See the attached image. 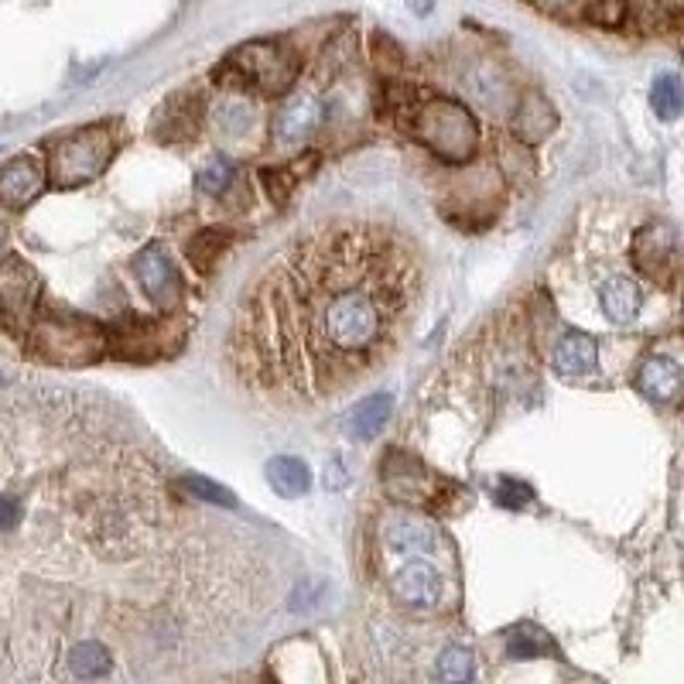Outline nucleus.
Returning a JSON list of instances; mask_svg holds the SVG:
<instances>
[{
	"instance_id": "14",
	"label": "nucleus",
	"mask_w": 684,
	"mask_h": 684,
	"mask_svg": "<svg viewBox=\"0 0 684 684\" xmlns=\"http://www.w3.org/2000/svg\"><path fill=\"white\" fill-rule=\"evenodd\" d=\"M551 363H555V373H561L568 380L589 376L599 363V342L589 332H568L555 346Z\"/></svg>"
},
{
	"instance_id": "8",
	"label": "nucleus",
	"mask_w": 684,
	"mask_h": 684,
	"mask_svg": "<svg viewBox=\"0 0 684 684\" xmlns=\"http://www.w3.org/2000/svg\"><path fill=\"white\" fill-rule=\"evenodd\" d=\"M630 257H633V268L647 278H661V281H674L677 274V237L667 222H647L640 226L636 237H633V247H630Z\"/></svg>"
},
{
	"instance_id": "15",
	"label": "nucleus",
	"mask_w": 684,
	"mask_h": 684,
	"mask_svg": "<svg viewBox=\"0 0 684 684\" xmlns=\"http://www.w3.org/2000/svg\"><path fill=\"white\" fill-rule=\"evenodd\" d=\"M636 387L657 404H667L681 391V363L677 356H651L636 373Z\"/></svg>"
},
{
	"instance_id": "20",
	"label": "nucleus",
	"mask_w": 684,
	"mask_h": 684,
	"mask_svg": "<svg viewBox=\"0 0 684 684\" xmlns=\"http://www.w3.org/2000/svg\"><path fill=\"white\" fill-rule=\"evenodd\" d=\"M384 483H387V489H391V497H397V500H425L428 489H432L428 479H425V473L417 469L414 463L387 466Z\"/></svg>"
},
{
	"instance_id": "18",
	"label": "nucleus",
	"mask_w": 684,
	"mask_h": 684,
	"mask_svg": "<svg viewBox=\"0 0 684 684\" xmlns=\"http://www.w3.org/2000/svg\"><path fill=\"white\" fill-rule=\"evenodd\" d=\"M268 483L274 486L278 497H301V493H309L312 486V473L309 466L301 463V459H291V455H278V459L268 463Z\"/></svg>"
},
{
	"instance_id": "25",
	"label": "nucleus",
	"mask_w": 684,
	"mask_h": 684,
	"mask_svg": "<svg viewBox=\"0 0 684 684\" xmlns=\"http://www.w3.org/2000/svg\"><path fill=\"white\" fill-rule=\"evenodd\" d=\"M182 486L185 489H199V493H188V497L193 500H206V504H216V507H237V500L230 497V493H226L222 486H216V483H209V479H199V476H188V479H182Z\"/></svg>"
},
{
	"instance_id": "22",
	"label": "nucleus",
	"mask_w": 684,
	"mask_h": 684,
	"mask_svg": "<svg viewBox=\"0 0 684 684\" xmlns=\"http://www.w3.org/2000/svg\"><path fill=\"white\" fill-rule=\"evenodd\" d=\"M651 103H654V110H657V117H664V121L677 117V110H681V83H677L674 72L661 75V80L654 83Z\"/></svg>"
},
{
	"instance_id": "24",
	"label": "nucleus",
	"mask_w": 684,
	"mask_h": 684,
	"mask_svg": "<svg viewBox=\"0 0 684 684\" xmlns=\"http://www.w3.org/2000/svg\"><path fill=\"white\" fill-rule=\"evenodd\" d=\"M438 677L442 681H466V677H473V654L463 651V647H448L438 657Z\"/></svg>"
},
{
	"instance_id": "16",
	"label": "nucleus",
	"mask_w": 684,
	"mask_h": 684,
	"mask_svg": "<svg viewBox=\"0 0 684 684\" xmlns=\"http://www.w3.org/2000/svg\"><path fill=\"white\" fill-rule=\"evenodd\" d=\"M319 124H322V103L315 96H298L294 103H288L278 113L274 137L281 144H298V141H305Z\"/></svg>"
},
{
	"instance_id": "26",
	"label": "nucleus",
	"mask_w": 684,
	"mask_h": 684,
	"mask_svg": "<svg viewBox=\"0 0 684 684\" xmlns=\"http://www.w3.org/2000/svg\"><path fill=\"white\" fill-rule=\"evenodd\" d=\"M216 121H219V127H222L226 134H240V131L250 127L253 113H250V106H243V103H226V106H219Z\"/></svg>"
},
{
	"instance_id": "10",
	"label": "nucleus",
	"mask_w": 684,
	"mask_h": 684,
	"mask_svg": "<svg viewBox=\"0 0 684 684\" xmlns=\"http://www.w3.org/2000/svg\"><path fill=\"white\" fill-rule=\"evenodd\" d=\"M42 188H45V168L31 155H21L0 168V206L24 209L42 196Z\"/></svg>"
},
{
	"instance_id": "21",
	"label": "nucleus",
	"mask_w": 684,
	"mask_h": 684,
	"mask_svg": "<svg viewBox=\"0 0 684 684\" xmlns=\"http://www.w3.org/2000/svg\"><path fill=\"white\" fill-rule=\"evenodd\" d=\"M551 640L538 626H514L507 633V654L510 657H541L548 654Z\"/></svg>"
},
{
	"instance_id": "1",
	"label": "nucleus",
	"mask_w": 684,
	"mask_h": 684,
	"mask_svg": "<svg viewBox=\"0 0 684 684\" xmlns=\"http://www.w3.org/2000/svg\"><path fill=\"white\" fill-rule=\"evenodd\" d=\"M271 561L72 394H0V677H172L263 623Z\"/></svg>"
},
{
	"instance_id": "29",
	"label": "nucleus",
	"mask_w": 684,
	"mask_h": 684,
	"mask_svg": "<svg viewBox=\"0 0 684 684\" xmlns=\"http://www.w3.org/2000/svg\"><path fill=\"white\" fill-rule=\"evenodd\" d=\"M0 237H4V226H0Z\"/></svg>"
},
{
	"instance_id": "19",
	"label": "nucleus",
	"mask_w": 684,
	"mask_h": 684,
	"mask_svg": "<svg viewBox=\"0 0 684 684\" xmlns=\"http://www.w3.org/2000/svg\"><path fill=\"white\" fill-rule=\"evenodd\" d=\"M551 127H555V110H551V103H548L545 96H538V93H530V96L520 103V110H517L514 131H517L524 141H541V137L551 134Z\"/></svg>"
},
{
	"instance_id": "13",
	"label": "nucleus",
	"mask_w": 684,
	"mask_h": 684,
	"mask_svg": "<svg viewBox=\"0 0 684 684\" xmlns=\"http://www.w3.org/2000/svg\"><path fill=\"white\" fill-rule=\"evenodd\" d=\"M384 538L397 555H432L442 548V530L425 517H394Z\"/></svg>"
},
{
	"instance_id": "17",
	"label": "nucleus",
	"mask_w": 684,
	"mask_h": 684,
	"mask_svg": "<svg viewBox=\"0 0 684 684\" xmlns=\"http://www.w3.org/2000/svg\"><path fill=\"white\" fill-rule=\"evenodd\" d=\"M391 407H394V397H391V394H373V397L360 401V404L350 411V417H346V435L356 438V442L376 438V432L387 425Z\"/></svg>"
},
{
	"instance_id": "7",
	"label": "nucleus",
	"mask_w": 684,
	"mask_h": 684,
	"mask_svg": "<svg viewBox=\"0 0 684 684\" xmlns=\"http://www.w3.org/2000/svg\"><path fill=\"white\" fill-rule=\"evenodd\" d=\"M38 294H42V281L31 263H24L18 253L0 260V322L24 332L38 309Z\"/></svg>"
},
{
	"instance_id": "11",
	"label": "nucleus",
	"mask_w": 684,
	"mask_h": 684,
	"mask_svg": "<svg viewBox=\"0 0 684 684\" xmlns=\"http://www.w3.org/2000/svg\"><path fill=\"white\" fill-rule=\"evenodd\" d=\"M391 589L404 605H411V610H432V605H438V599H442L438 572L425 561H407L391 579Z\"/></svg>"
},
{
	"instance_id": "6",
	"label": "nucleus",
	"mask_w": 684,
	"mask_h": 684,
	"mask_svg": "<svg viewBox=\"0 0 684 684\" xmlns=\"http://www.w3.org/2000/svg\"><path fill=\"white\" fill-rule=\"evenodd\" d=\"M230 72H237L240 83H250L263 93H288L294 75H298V62L294 55H288L281 45L274 42H250L247 49L230 55Z\"/></svg>"
},
{
	"instance_id": "3",
	"label": "nucleus",
	"mask_w": 684,
	"mask_h": 684,
	"mask_svg": "<svg viewBox=\"0 0 684 684\" xmlns=\"http://www.w3.org/2000/svg\"><path fill=\"white\" fill-rule=\"evenodd\" d=\"M411 134L417 144H425L438 162H448V165H466L479 147L476 117L466 106L452 103V100L425 103L414 113Z\"/></svg>"
},
{
	"instance_id": "9",
	"label": "nucleus",
	"mask_w": 684,
	"mask_h": 684,
	"mask_svg": "<svg viewBox=\"0 0 684 684\" xmlns=\"http://www.w3.org/2000/svg\"><path fill=\"white\" fill-rule=\"evenodd\" d=\"M134 271H137V284L147 294V301H155L158 309H168L182 294V278L175 260L168 257V250L162 243H151L134 257Z\"/></svg>"
},
{
	"instance_id": "5",
	"label": "nucleus",
	"mask_w": 684,
	"mask_h": 684,
	"mask_svg": "<svg viewBox=\"0 0 684 684\" xmlns=\"http://www.w3.org/2000/svg\"><path fill=\"white\" fill-rule=\"evenodd\" d=\"M28 346L38 360L75 366V363H93L106 353V332L90 319L49 315L31 329Z\"/></svg>"
},
{
	"instance_id": "2",
	"label": "nucleus",
	"mask_w": 684,
	"mask_h": 684,
	"mask_svg": "<svg viewBox=\"0 0 684 684\" xmlns=\"http://www.w3.org/2000/svg\"><path fill=\"white\" fill-rule=\"evenodd\" d=\"M432 281L387 219L335 216L291 237L240 291L222 342L234 387L271 411H312L376 376L404 346Z\"/></svg>"
},
{
	"instance_id": "28",
	"label": "nucleus",
	"mask_w": 684,
	"mask_h": 684,
	"mask_svg": "<svg viewBox=\"0 0 684 684\" xmlns=\"http://www.w3.org/2000/svg\"><path fill=\"white\" fill-rule=\"evenodd\" d=\"M411 8H414V14H428V11H432V0H411Z\"/></svg>"
},
{
	"instance_id": "4",
	"label": "nucleus",
	"mask_w": 684,
	"mask_h": 684,
	"mask_svg": "<svg viewBox=\"0 0 684 684\" xmlns=\"http://www.w3.org/2000/svg\"><path fill=\"white\" fill-rule=\"evenodd\" d=\"M113 151H117V141H113V131L106 124L75 131V134L52 144L49 178L55 188H62V193L90 185L93 178H100L106 172Z\"/></svg>"
},
{
	"instance_id": "12",
	"label": "nucleus",
	"mask_w": 684,
	"mask_h": 684,
	"mask_svg": "<svg viewBox=\"0 0 684 684\" xmlns=\"http://www.w3.org/2000/svg\"><path fill=\"white\" fill-rule=\"evenodd\" d=\"M599 309L610 322L630 325L643 309V294L636 281L630 274H605V281L599 284Z\"/></svg>"
},
{
	"instance_id": "23",
	"label": "nucleus",
	"mask_w": 684,
	"mask_h": 684,
	"mask_svg": "<svg viewBox=\"0 0 684 684\" xmlns=\"http://www.w3.org/2000/svg\"><path fill=\"white\" fill-rule=\"evenodd\" d=\"M196 182H199L203 193L219 196V193H226V188H230V182H234V165L226 162V158H213V162L203 165V172L196 175Z\"/></svg>"
},
{
	"instance_id": "27",
	"label": "nucleus",
	"mask_w": 684,
	"mask_h": 684,
	"mask_svg": "<svg viewBox=\"0 0 684 684\" xmlns=\"http://www.w3.org/2000/svg\"><path fill=\"white\" fill-rule=\"evenodd\" d=\"M312 165H315V158L305 165V168H291V172H281V168H274V172H263V178H268V185H271V196H278V199H288V193L294 188V182H298V175H309L312 172Z\"/></svg>"
}]
</instances>
